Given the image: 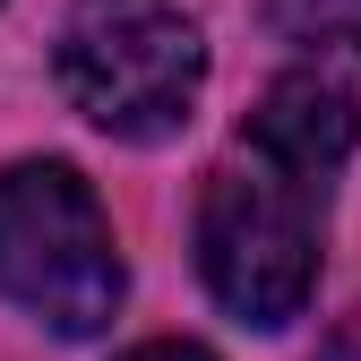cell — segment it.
Returning <instances> with one entry per match:
<instances>
[{
  "instance_id": "obj_1",
  "label": "cell",
  "mask_w": 361,
  "mask_h": 361,
  "mask_svg": "<svg viewBox=\"0 0 361 361\" xmlns=\"http://www.w3.org/2000/svg\"><path fill=\"white\" fill-rule=\"evenodd\" d=\"M361 138L353 95L327 69H293L258 95L233 155L198 198V276L241 327H293L319 284L327 190Z\"/></svg>"
},
{
  "instance_id": "obj_2",
  "label": "cell",
  "mask_w": 361,
  "mask_h": 361,
  "mask_svg": "<svg viewBox=\"0 0 361 361\" xmlns=\"http://www.w3.org/2000/svg\"><path fill=\"white\" fill-rule=\"evenodd\" d=\"M129 276L112 250V215L78 164H9L0 172V301L52 336H104Z\"/></svg>"
},
{
  "instance_id": "obj_3",
  "label": "cell",
  "mask_w": 361,
  "mask_h": 361,
  "mask_svg": "<svg viewBox=\"0 0 361 361\" xmlns=\"http://www.w3.org/2000/svg\"><path fill=\"white\" fill-rule=\"evenodd\" d=\"M52 69H61V95L104 138L155 147V138H172L198 112L207 35L172 0H69Z\"/></svg>"
},
{
  "instance_id": "obj_4",
  "label": "cell",
  "mask_w": 361,
  "mask_h": 361,
  "mask_svg": "<svg viewBox=\"0 0 361 361\" xmlns=\"http://www.w3.org/2000/svg\"><path fill=\"white\" fill-rule=\"evenodd\" d=\"M293 43H344L361 52V0H267Z\"/></svg>"
},
{
  "instance_id": "obj_5",
  "label": "cell",
  "mask_w": 361,
  "mask_h": 361,
  "mask_svg": "<svg viewBox=\"0 0 361 361\" xmlns=\"http://www.w3.org/2000/svg\"><path fill=\"white\" fill-rule=\"evenodd\" d=\"M129 361H215V353H207V344H138Z\"/></svg>"
},
{
  "instance_id": "obj_6",
  "label": "cell",
  "mask_w": 361,
  "mask_h": 361,
  "mask_svg": "<svg viewBox=\"0 0 361 361\" xmlns=\"http://www.w3.org/2000/svg\"><path fill=\"white\" fill-rule=\"evenodd\" d=\"M327 361H361V336H353V344H336V353H327Z\"/></svg>"
}]
</instances>
